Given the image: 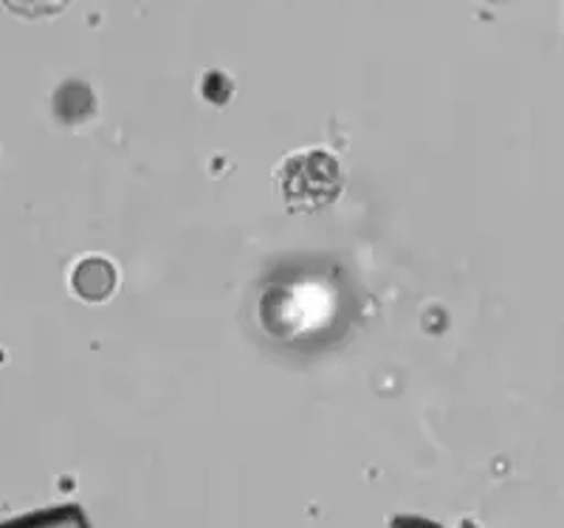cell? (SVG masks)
<instances>
[{"label": "cell", "mask_w": 564, "mask_h": 528, "mask_svg": "<svg viewBox=\"0 0 564 528\" xmlns=\"http://www.w3.org/2000/svg\"><path fill=\"white\" fill-rule=\"evenodd\" d=\"M341 187L339 168L330 155L308 153L296 155L285 164L282 173V190L285 198L294 204V198H302L300 209H314V206L330 204Z\"/></svg>", "instance_id": "1"}, {"label": "cell", "mask_w": 564, "mask_h": 528, "mask_svg": "<svg viewBox=\"0 0 564 528\" xmlns=\"http://www.w3.org/2000/svg\"><path fill=\"white\" fill-rule=\"evenodd\" d=\"M70 285H74V294L88 303H102L116 289V269L110 266V260L88 258L74 269Z\"/></svg>", "instance_id": "2"}, {"label": "cell", "mask_w": 564, "mask_h": 528, "mask_svg": "<svg viewBox=\"0 0 564 528\" xmlns=\"http://www.w3.org/2000/svg\"><path fill=\"white\" fill-rule=\"evenodd\" d=\"M0 528H90V522L79 506H59V509H43L14 517V520L0 522Z\"/></svg>", "instance_id": "3"}]
</instances>
